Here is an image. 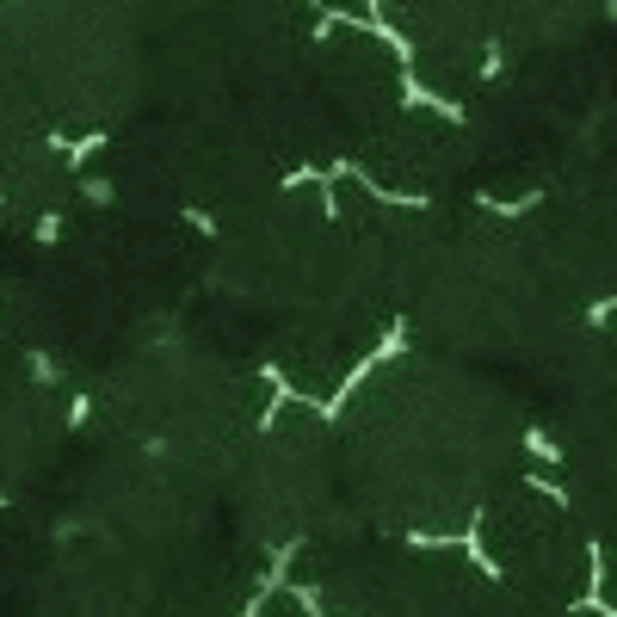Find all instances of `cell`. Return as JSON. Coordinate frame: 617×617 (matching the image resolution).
<instances>
[{"mask_svg": "<svg viewBox=\"0 0 617 617\" xmlns=\"http://www.w3.org/2000/svg\"><path fill=\"white\" fill-rule=\"evenodd\" d=\"M482 543L506 593H519L531 617H550L580 605L593 580V537L562 506V494H543L537 482L513 476L482 500Z\"/></svg>", "mask_w": 617, "mask_h": 617, "instance_id": "obj_1", "label": "cell"}, {"mask_svg": "<svg viewBox=\"0 0 617 617\" xmlns=\"http://www.w3.org/2000/svg\"><path fill=\"white\" fill-rule=\"evenodd\" d=\"M599 358H605V371H617V309L599 321Z\"/></svg>", "mask_w": 617, "mask_h": 617, "instance_id": "obj_2", "label": "cell"}, {"mask_svg": "<svg viewBox=\"0 0 617 617\" xmlns=\"http://www.w3.org/2000/svg\"><path fill=\"white\" fill-rule=\"evenodd\" d=\"M550 617H599V611H587V605H568V611H550Z\"/></svg>", "mask_w": 617, "mask_h": 617, "instance_id": "obj_3", "label": "cell"}]
</instances>
